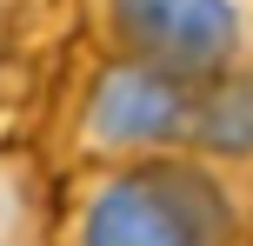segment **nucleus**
I'll return each mask as SVG.
<instances>
[{"label": "nucleus", "instance_id": "obj_4", "mask_svg": "<svg viewBox=\"0 0 253 246\" xmlns=\"http://www.w3.org/2000/svg\"><path fill=\"white\" fill-rule=\"evenodd\" d=\"M193 160H207V167L227 173V180L253 173V67H247V73L213 80V87H200Z\"/></svg>", "mask_w": 253, "mask_h": 246}, {"label": "nucleus", "instance_id": "obj_1", "mask_svg": "<svg viewBox=\"0 0 253 246\" xmlns=\"http://www.w3.org/2000/svg\"><path fill=\"white\" fill-rule=\"evenodd\" d=\"M47 220L53 246H240L247 207L227 173L173 153L74 173Z\"/></svg>", "mask_w": 253, "mask_h": 246}, {"label": "nucleus", "instance_id": "obj_2", "mask_svg": "<svg viewBox=\"0 0 253 246\" xmlns=\"http://www.w3.org/2000/svg\"><path fill=\"white\" fill-rule=\"evenodd\" d=\"M100 60L213 87L253 67V0H87Z\"/></svg>", "mask_w": 253, "mask_h": 246}, {"label": "nucleus", "instance_id": "obj_3", "mask_svg": "<svg viewBox=\"0 0 253 246\" xmlns=\"http://www.w3.org/2000/svg\"><path fill=\"white\" fill-rule=\"evenodd\" d=\"M193 120H200V87L100 60L80 80V100L67 113V160H74V173L173 160V153H193Z\"/></svg>", "mask_w": 253, "mask_h": 246}, {"label": "nucleus", "instance_id": "obj_5", "mask_svg": "<svg viewBox=\"0 0 253 246\" xmlns=\"http://www.w3.org/2000/svg\"><path fill=\"white\" fill-rule=\"evenodd\" d=\"M0 246H53L47 207H34L27 180H13V173H0Z\"/></svg>", "mask_w": 253, "mask_h": 246}]
</instances>
